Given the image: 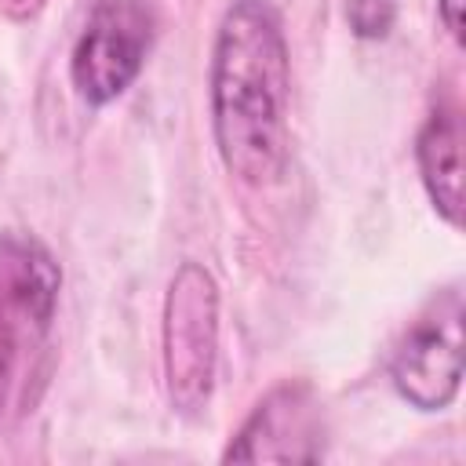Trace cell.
Segmentation results:
<instances>
[{"label": "cell", "mask_w": 466, "mask_h": 466, "mask_svg": "<svg viewBox=\"0 0 466 466\" xmlns=\"http://www.w3.org/2000/svg\"><path fill=\"white\" fill-rule=\"evenodd\" d=\"M291 66L269 0H233L211 51V127L226 171L244 186H273L288 171Z\"/></svg>", "instance_id": "1"}, {"label": "cell", "mask_w": 466, "mask_h": 466, "mask_svg": "<svg viewBox=\"0 0 466 466\" xmlns=\"http://www.w3.org/2000/svg\"><path fill=\"white\" fill-rule=\"evenodd\" d=\"M62 269L29 233H0V433L18 426L51 368Z\"/></svg>", "instance_id": "2"}, {"label": "cell", "mask_w": 466, "mask_h": 466, "mask_svg": "<svg viewBox=\"0 0 466 466\" xmlns=\"http://www.w3.org/2000/svg\"><path fill=\"white\" fill-rule=\"evenodd\" d=\"M218 364V284L200 262H182L164 299V382L178 415H200Z\"/></svg>", "instance_id": "3"}, {"label": "cell", "mask_w": 466, "mask_h": 466, "mask_svg": "<svg viewBox=\"0 0 466 466\" xmlns=\"http://www.w3.org/2000/svg\"><path fill=\"white\" fill-rule=\"evenodd\" d=\"M153 44V11L146 0H95L76 36L69 76L84 102L106 106L120 98Z\"/></svg>", "instance_id": "4"}, {"label": "cell", "mask_w": 466, "mask_h": 466, "mask_svg": "<svg viewBox=\"0 0 466 466\" xmlns=\"http://www.w3.org/2000/svg\"><path fill=\"white\" fill-rule=\"evenodd\" d=\"M390 379L419 411H441L462 386V302L451 291L444 309L422 317L393 353Z\"/></svg>", "instance_id": "5"}, {"label": "cell", "mask_w": 466, "mask_h": 466, "mask_svg": "<svg viewBox=\"0 0 466 466\" xmlns=\"http://www.w3.org/2000/svg\"><path fill=\"white\" fill-rule=\"evenodd\" d=\"M320 400L306 382H280L269 390L233 444L226 448V462H313L320 459Z\"/></svg>", "instance_id": "6"}, {"label": "cell", "mask_w": 466, "mask_h": 466, "mask_svg": "<svg viewBox=\"0 0 466 466\" xmlns=\"http://www.w3.org/2000/svg\"><path fill=\"white\" fill-rule=\"evenodd\" d=\"M415 160L422 186L448 226L462 222V127L455 109H433L419 131Z\"/></svg>", "instance_id": "7"}, {"label": "cell", "mask_w": 466, "mask_h": 466, "mask_svg": "<svg viewBox=\"0 0 466 466\" xmlns=\"http://www.w3.org/2000/svg\"><path fill=\"white\" fill-rule=\"evenodd\" d=\"M346 15H350V25L357 29V36H386L393 25L390 0H350Z\"/></svg>", "instance_id": "8"}, {"label": "cell", "mask_w": 466, "mask_h": 466, "mask_svg": "<svg viewBox=\"0 0 466 466\" xmlns=\"http://www.w3.org/2000/svg\"><path fill=\"white\" fill-rule=\"evenodd\" d=\"M51 0H0V15L11 18V22H29L36 18Z\"/></svg>", "instance_id": "9"}, {"label": "cell", "mask_w": 466, "mask_h": 466, "mask_svg": "<svg viewBox=\"0 0 466 466\" xmlns=\"http://www.w3.org/2000/svg\"><path fill=\"white\" fill-rule=\"evenodd\" d=\"M437 7H441V22H444V29L455 36V40H462V0H437Z\"/></svg>", "instance_id": "10"}]
</instances>
